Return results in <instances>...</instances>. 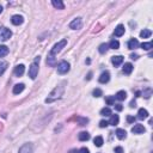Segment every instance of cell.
I'll list each match as a JSON object with an SVG mask.
<instances>
[{
	"label": "cell",
	"instance_id": "20",
	"mask_svg": "<svg viewBox=\"0 0 153 153\" xmlns=\"http://www.w3.org/2000/svg\"><path fill=\"white\" fill-rule=\"evenodd\" d=\"M133 72V65L132 63H124L123 66V73L124 74H130V73Z\"/></svg>",
	"mask_w": 153,
	"mask_h": 153
},
{
	"label": "cell",
	"instance_id": "7",
	"mask_svg": "<svg viewBox=\"0 0 153 153\" xmlns=\"http://www.w3.org/2000/svg\"><path fill=\"white\" fill-rule=\"evenodd\" d=\"M18 153H34V147L31 144H24L21 148H19Z\"/></svg>",
	"mask_w": 153,
	"mask_h": 153
},
{
	"label": "cell",
	"instance_id": "9",
	"mask_svg": "<svg viewBox=\"0 0 153 153\" xmlns=\"http://www.w3.org/2000/svg\"><path fill=\"white\" fill-rule=\"evenodd\" d=\"M11 22H12L13 25H21L24 22V18L22 16H19V15H15V16H12Z\"/></svg>",
	"mask_w": 153,
	"mask_h": 153
},
{
	"label": "cell",
	"instance_id": "39",
	"mask_svg": "<svg viewBox=\"0 0 153 153\" xmlns=\"http://www.w3.org/2000/svg\"><path fill=\"white\" fill-rule=\"evenodd\" d=\"M127 121L129 122V123H133L135 121V117H133V116H127Z\"/></svg>",
	"mask_w": 153,
	"mask_h": 153
},
{
	"label": "cell",
	"instance_id": "18",
	"mask_svg": "<svg viewBox=\"0 0 153 153\" xmlns=\"http://www.w3.org/2000/svg\"><path fill=\"white\" fill-rule=\"evenodd\" d=\"M78 139L80 141H88V140H90V134L88 132H82V133H79Z\"/></svg>",
	"mask_w": 153,
	"mask_h": 153
},
{
	"label": "cell",
	"instance_id": "37",
	"mask_svg": "<svg viewBox=\"0 0 153 153\" xmlns=\"http://www.w3.org/2000/svg\"><path fill=\"white\" fill-rule=\"evenodd\" d=\"M115 153H123V148L121 146H117V147H115Z\"/></svg>",
	"mask_w": 153,
	"mask_h": 153
},
{
	"label": "cell",
	"instance_id": "36",
	"mask_svg": "<svg viewBox=\"0 0 153 153\" xmlns=\"http://www.w3.org/2000/svg\"><path fill=\"white\" fill-rule=\"evenodd\" d=\"M108 124H109V123L103 120V121H101V122H99V127H101V128H105V127H108Z\"/></svg>",
	"mask_w": 153,
	"mask_h": 153
},
{
	"label": "cell",
	"instance_id": "43",
	"mask_svg": "<svg viewBox=\"0 0 153 153\" xmlns=\"http://www.w3.org/2000/svg\"><path fill=\"white\" fill-rule=\"evenodd\" d=\"M69 153H79V151L74 148V150H71V151H69Z\"/></svg>",
	"mask_w": 153,
	"mask_h": 153
},
{
	"label": "cell",
	"instance_id": "26",
	"mask_svg": "<svg viewBox=\"0 0 153 153\" xmlns=\"http://www.w3.org/2000/svg\"><path fill=\"white\" fill-rule=\"evenodd\" d=\"M7 66H9V63L6 62V61H1V62H0V75H3L4 73H5V71L7 69Z\"/></svg>",
	"mask_w": 153,
	"mask_h": 153
},
{
	"label": "cell",
	"instance_id": "17",
	"mask_svg": "<svg viewBox=\"0 0 153 153\" xmlns=\"http://www.w3.org/2000/svg\"><path fill=\"white\" fill-rule=\"evenodd\" d=\"M139 47V41L136 38H133V39H130V41L128 42V48L130 49V50H133V49H136Z\"/></svg>",
	"mask_w": 153,
	"mask_h": 153
},
{
	"label": "cell",
	"instance_id": "3",
	"mask_svg": "<svg viewBox=\"0 0 153 153\" xmlns=\"http://www.w3.org/2000/svg\"><path fill=\"white\" fill-rule=\"evenodd\" d=\"M69 63L67 61H61L59 65H57V72L60 74H66L68 71H69Z\"/></svg>",
	"mask_w": 153,
	"mask_h": 153
},
{
	"label": "cell",
	"instance_id": "22",
	"mask_svg": "<svg viewBox=\"0 0 153 153\" xmlns=\"http://www.w3.org/2000/svg\"><path fill=\"white\" fill-rule=\"evenodd\" d=\"M115 98L118 99V101H124V99L127 98V94H126V91H118L115 96Z\"/></svg>",
	"mask_w": 153,
	"mask_h": 153
},
{
	"label": "cell",
	"instance_id": "25",
	"mask_svg": "<svg viewBox=\"0 0 153 153\" xmlns=\"http://www.w3.org/2000/svg\"><path fill=\"white\" fill-rule=\"evenodd\" d=\"M9 54V48L6 45H0V57H4Z\"/></svg>",
	"mask_w": 153,
	"mask_h": 153
},
{
	"label": "cell",
	"instance_id": "2",
	"mask_svg": "<svg viewBox=\"0 0 153 153\" xmlns=\"http://www.w3.org/2000/svg\"><path fill=\"white\" fill-rule=\"evenodd\" d=\"M66 44H67V39H62V41L57 42V43L54 45V47L51 48V50H50V55H53V56L56 55L57 53H60V51L62 50V48L65 47Z\"/></svg>",
	"mask_w": 153,
	"mask_h": 153
},
{
	"label": "cell",
	"instance_id": "40",
	"mask_svg": "<svg viewBox=\"0 0 153 153\" xmlns=\"http://www.w3.org/2000/svg\"><path fill=\"white\" fill-rule=\"evenodd\" d=\"M115 109H116L117 111H121V110L123 109V106H122L121 104H115Z\"/></svg>",
	"mask_w": 153,
	"mask_h": 153
},
{
	"label": "cell",
	"instance_id": "27",
	"mask_svg": "<svg viewBox=\"0 0 153 153\" xmlns=\"http://www.w3.org/2000/svg\"><path fill=\"white\" fill-rule=\"evenodd\" d=\"M94 142H95V145L97 146V147H101V146L104 144L103 138H102V136H96V138L94 139Z\"/></svg>",
	"mask_w": 153,
	"mask_h": 153
},
{
	"label": "cell",
	"instance_id": "10",
	"mask_svg": "<svg viewBox=\"0 0 153 153\" xmlns=\"http://www.w3.org/2000/svg\"><path fill=\"white\" fill-rule=\"evenodd\" d=\"M145 127L142 124H135L134 127L132 128V132L134 133V134H142V133H145Z\"/></svg>",
	"mask_w": 153,
	"mask_h": 153
},
{
	"label": "cell",
	"instance_id": "6",
	"mask_svg": "<svg viewBox=\"0 0 153 153\" xmlns=\"http://www.w3.org/2000/svg\"><path fill=\"white\" fill-rule=\"evenodd\" d=\"M37 73H38V65L37 63H32L29 68V77L34 80L37 77Z\"/></svg>",
	"mask_w": 153,
	"mask_h": 153
},
{
	"label": "cell",
	"instance_id": "38",
	"mask_svg": "<svg viewBox=\"0 0 153 153\" xmlns=\"http://www.w3.org/2000/svg\"><path fill=\"white\" fill-rule=\"evenodd\" d=\"M79 153H90V151H89V148L83 147V148H80V150H79Z\"/></svg>",
	"mask_w": 153,
	"mask_h": 153
},
{
	"label": "cell",
	"instance_id": "15",
	"mask_svg": "<svg viewBox=\"0 0 153 153\" xmlns=\"http://www.w3.org/2000/svg\"><path fill=\"white\" fill-rule=\"evenodd\" d=\"M124 31H126V29H124V26H123L122 24L117 25V26H116V29H115V36L120 37V36L124 35Z\"/></svg>",
	"mask_w": 153,
	"mask_h": 153
},
{
	"label": "cell",
	"instance_id": "19",
	"mask_svg": "<svg viewBox=\"0 0 153 153\" xmlns=\"http://www.w3.org/2000/svg\"><path fill=\"white\" fill-rule=\"evenodd\" d=\"M118 121H120V118H118V115H110V120H109V124L111 126H117L118 124Z\"/></svg>",
	"mask_w": 153,
	"mask_h": 153
},
{
	"label": "cell",
	"instance_id": "35",
	"mask_svg": "<svg viewBox=\"0 0 153 153\" xmlns=\"http://www.w3.org/2000/svg\"><path fill=\"white\" fill-rule=\"evenodd\" d=\"M94 96H95V97H101V96H102V90H101V89H96V90L94 91Z\"/></svg>",
	"mask_w": 153,
	"mask_h": 153
},
{
	"label": "cell",
	"instance_id": "11",
	"mask_svg": "<svg viewBox=\"0 0 153 153\" xmlns=\"http://www.w3.org/2000/svg\"><path fill=\"white\" fill-rule=\"evenodd\" d=\"M24 71H25V66L24 65H17L15 67V74L17 77H22L24 74Z\"/></svg>",
	"mask_w": 153,
	"mask_h": 153
},
{
	"label": "cell",
	"instance_id": "4",
	"mask_svg": "<svg viewBox=\"0 0 153 153\" xmlns=\"http://www.w3.org/2000/svg\"><path fill=\"white\" fill-rule=\"evenodd\" d=\"M12 36V32L7 28H0V41H7Z\"/></svg>",
	"mask_w": 153,
	"mask_h": 153
},
{
	"label": "cell",
	"instance_id": "1",
	"mask_svg": "<svg viewBox=\"0 0 153 153\" xmlns=\"http://www.w3.org/2000/svg\"><path fill=\"white\" fill-rule=\"evenodd\" d=\"M65 85H66V82H62L61 84H59L49 94V96L45 98V103H53V102H55L57 99L61 98L63 96V92H65Z\"/></svg>",
	"mask_w": 153,
	"mask_h": 153
},
{
	"label": "cell",
	"instance_id": "44",
	"mask_svg": "<svg viewBox=\"0 0 153 153\" xmlns=\"http://www.w3.org/2000/svg\"><path fill=\"white\" fill-rule=\"evenodd\" d=\"M135 106H136V105H135V102L133 101V102L130 103V108H135Z\"/></svg>",
	"mask_w": 153,
	"mask_h": 153
},
{
	"label": "cell",
	"instance_id": "32",
	"mask_svg": "<svg viewBox=\"0 0 153 153\" xmlns=\"http://www.w3.org/2000/svg\"><path fill=\"white\" fill-rule=\"evenodd\" d=\"M77 120H78V122H79V124L80 126H85L86 123L89 122V118H86V117H77Z\"/></svg>",
	"mask_w": 153,
	"mask_h": 153
},
{
	"label": "cell",
	"instance_id": "12",
	"mask_svg": "<svg viewBox=\"0 0 153 153\" xmlns=\"http://www.w3.org/2000/svg\"><path fill=\"white\" fill-rule=\"evenodd\" d=\"M111 62H112V65H114L115 67H117V66H120V65L123 62V56H121V55L112 56L111 57Z\"/></svg>",
	"mask_w": 153,
	"mask_h": 153
},
{
	"label": "cell",
	"instance_id": "33",
	"mask_svg": "<svg viewBox=\"0 0 153 153\" xmlns=\"http://www.w3.org/2000/svg\"><path fill=\"white\" fill-rule=\"evenodd\" d=\"M105 102H106V104H108V105H114V104H115V97H114V96L106 97Z\"/></svg>",
	"mask_w": 153,
	"mask_h": 153
},
{
	"label": "cell",
	"instance_id": "45",
	"mask_svg": "<svg viewBox=\"0 0 153 153\" xmlns=\"http://www.w3.org/2000/svg\"><path fill=\"white\" fill-rule=\"evenodd\" d=\"M1 12H3V6L0 5V13H1Z\"/></svg>",
	"mask_w": 153,
	"mask_h": 153
},
{
	"label": "cell",
	"instance_id": "41",
	"mask_svg": "<svg viewBox=\"0 0 153 153\" xmlns=\"http://www.w3.org/2000/svg\"><path fill=\"white\" fill-rule=\"evenodd\" d=\"M39 61H41V57H39V56H36V59H35V61H34V63H39Z\"/></svg>",
	"mask_w": 153,
	"mask_h": 153
},
{
	"label": "cell",
	"instance_id": "23",
	"mask_svg": "<svg viewBox=\"0 0 153 153\" xmlns=\"http://www.w3.org/2000/svg\"><path fill=\"white\" fill-rule=\"evenodd\" d=\"M109 48L111 49H118L120 48V42L117 39H111L110 43H109Z\"/></svg>",
	"mask_w": 153,
	"mask_h": 153
},
{
	"label": "cell",
	"instance_id": "16",
	"mask_svg": "<svg viewBox=\"0 0 153 153\" xmlns=\"http://www.w3.org/2000/svg\"><path fill=\"white\" fill-rule=\"evenodd\" d=\"M51 4H53V6H54L55 9H57V10H63V9H65V4L61 1V0H53Z\"/></svg>",
	"mask_w": 153,
	"mask_h": 153
},
{
	"label": "cell",
	"instance_id": "28",
	"mask_svg": "<svg viewBox=\"0 0 153 153\" xmlns=\"http://www.w3.org/2000/svg\"><path fill=\"white\" fill-rule=\"evenodd\" d=\"M47 63L49 65V66H55L56 65V61H55V57L53 56V55H48V57H47Z\"/></svg>",
	"mask_w": 153,
	"mask_h": 153
},
{
	"label": "cell",
	"instance_id": "13",
	"mask_svg": "<svg viewBox=\"0 0 153 153\" xmlns=\"http://www.w3.org/2000/svg\"><path fill=\"white\" fill-rule=\"evenodd\" d=\"M25 89V85L24 84H17L13 86V94L15 95H19V94H22V92L24 91Z\"/></svg>",
	"mask_w": 153,
	"mask_h": 153
},
{
	"label": "cell",
	"instance_id": "5",
	"mask_svg": "<svg viewBox=\"0 0 153 153\" xmlns=\"http://www.w3.org/2000/svg\"><path fill=\"white\" fill-rule=\"evenodd\" d=\"M82 26H83V21H82L80 17L73 19V21L69 23V28L73 29V30H79V29H82Z\"/></svg>",
	"mask_w": 153,
	"mask_h": 153
},
{
	"label": "cell",
	"instance_id": "30",
	"mask_svg": "<svg viewBox=\"0 0 153 153\" xmlns=\"http://www.w3.org/2000/svg\"><path fill=\"white\" fill-rule=\"evenodd\" d=\"M108 48H109V45L105 44V43H103V44L99 45L98 50H99V53H101V54H104V53H106V50H108Z\"/></svg>",
	"mask_w": 153,
	"mask_h": 153
},
{
	"label": "cell",
	"instance_id": "34",
	"mask_svg": "<svg viewBox=\"0 0 153 153\" xmlns=\"http://www.w3.org/2000/svg\"><path fill=\"white\" fill-rule=\"evenodd\" d=\"M142 95H144V97H145V98H150V97H151V95H152V90H151V89L145 90Z\"/></svg>",
	"mask_w": 153,
	"mask_h": 153
},
{
	"label": "cell",
	"instance_id": "29",
	"mask_svg": "<svg viewBox=\"0 0 153 153\" xmlns=\"http://www.w3.org/2000/svg\"><path fill=\"white\" fill-rule=\"evenodd\" d=\"M152 47H153L152 42H144V43L141 44V48H142V49H145V50H151V49H152Z\"/></svg>",
	"mask_w": 153,
	"mask_h": 153
},
{
	"label": "cell",
	"instance_id": "24",
	"mask_svg": "<svg viewBox=\"0 0 153 153\" xmlns=\"http://www.w3.org/2000/svg\"><path fill=\"white\" fill-rule=\"evenodd\" d=\"M151 35H152V31L148 30V29H144V30L140 32V37H141V38H148Z\"/></svg>",
	"mask_w": 153,
	"mask_h": 153
},
{
	"label": "cell",
	"instance_id": "31",
	"mask_svg": "<svg viewBox=\"0 0 153 153\" xmlns=\"http://www.w3.org/2000/svg\"><path fill=\"white\" fill-rule=\"evenodd\" d=\"M101 115H102V116H110V115H111L110 108H103V109L101 110Z\"/></svg>",
	"mask_w": 153,
	"mask_h": 153
},
{
	"label": "cell",
	"instance_id": "8",
	"mask_svg": "<svg viewBox=\"0 0 153 153\" xmlns=\"http://www.w3.org/2000/svg\"><path fill=\"white\" fill-rule=\"evenodd\" d=\"M109 80H110V73L108 71L103 72L101 74V77H99V83H101V84H106Z\"/></svg>",
	"mask_w": 153,
	"mask_h": 153
},
{
	"label": "cell",
	"instance_id": "21",
	"mask_svg": "<svg viewBox=\"0 0 153 153\" xmlns=\"http://www.w3.org/2000/svg\"><path fill=\"white\" fill-rule=\"evenodd\" d=\"M116 136L120 139V140H123V139H126V136H127V133H126L124 129H117L116 130Z\"/></svg>",
	"mask_w": 153,
	"mask_h": 153
},
{
	"label": "cell",
	"instance_id": "42",
	"mask_svg": "<svg viewBox=\"0 0 153 153\" xmlns=\"http://www.w3.org/2000/svg\"><path fill=\"white\" fill-rule=\"evenodd\" d=\"M130 59H133V60H138L139 56H138L136 54H132V55H130Z\"/></svg>",
	"mask_w": 153,
	"mask_h": 153
},
{
	"label": "cell",
	"instance_id": "14",
	"mask_svg": "<svg viewBox=\"0 0 153 153\" xmlns=\"http://www.w3.org/2000/svg\"><path fill=\"white\" fill-rule=\"evenodd\" d=\"M148 117V111L141 108V109H139L138 111V118H140V120H145V118H147Z\"/></svg>",
	"mask_w": 153,
	"mask_h": 153
}]
</instances>
